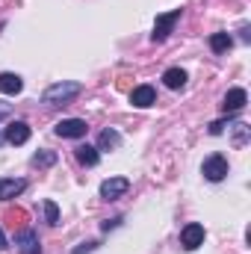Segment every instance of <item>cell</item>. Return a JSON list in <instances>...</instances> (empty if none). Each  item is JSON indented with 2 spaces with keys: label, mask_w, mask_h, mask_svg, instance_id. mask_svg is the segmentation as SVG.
<instances>
[{
  "label": "cell",
  "mask_w": 251,
  "mask_h": 254,
  "mask_svg": "<svg viewBox=\"0 0 251 254\" xmlns=\"http://www.w3.org/2000/svg\"><path fill=\"white\" fill-rule=\"evenodd\" d=\"M21 89H24V80L18 74H12V71L0 74V92L3 95H21Z\"/></svg>",
  "instance_id": "5bb4252c"
},
{
  "label": "cell",
  "mask_w": 251,
  "mask_h": 254,
  "mask_svg": "<svg viewBox=\"0 0 251 254\" xmlns=\"http://www.w3.org/2000/svg\"><path fill=\"white\" fill-rule=\"evenodd\" d=\"M127 190H130V181H127V178H107V181L101 184V198H104V201H116V198H122Z\"/></svg>",
  "instance_id": "8992f818"
},
{
  "label": "cell",
  "mask_w": 251,
  "mask_h": 254,
  "mask_svg": "<svg viewBox=\"0 0 251 254\" xmlns=\"http://www.w3.org/2000/svg\"><path fill=\"white\" fill-rule=\"evenodd\" d=\"M57 151H36L33 154V166L36 169H51V166H57Z\"/></svg>",
  "instance_id": "e0dca14e"
},
{
  "label": "cell",
  "mask_w": 251,
  "mask_h": 254,
  "mask_svg": "<svg viewBox=\"0 0 251 254\" xmlns=\"http://www.w3.org/2000/svg\"><path fill=\"white\" fill-rule=\"evenodd\" d=\"M246 104H249V92L237 86V89H231V92L225 95V101H222V110H225V113H240Z\"/></svg>",
  "instance_id": "30bf717a"
},
{
  "label": "cell",
  "mask_w": 251,
  "mask_h": 254,
  "mask_svg": "<svg viewBox=\"0 0 251 254\" xmlns=\"http://www.w3.org/2000/svg\"><path fill=\"white\" fill-rule=\"evenodd\" d=\"M240 33H243V42H251V27H249V24H243V30H240Z\"/></svg>",
  "instance_id": "cb8c5ba5"
},
{
  "label": "cell",
  "mask_w": 251,
  "mask_h": 254,
  "mask_svg": "<svg viewBox=\"0 0 251 254\" xmlns=\"http://www.w3.org/2000/svg\"><path fill=\"white\" fill-rule=\"evenodd\" d=\"M3 249H9V243H6V234H3V228H0V252Z\"/></svg>",
  "instance_id": "484cf974"
},
{
  "label": "cell",
  "mask_w": 251,
  "mask_h": 254,
  "mask_svg": "<svg viewBox=\"0 0 251 254\" xmlns=\"http://www.w3.org/2000/svg\"><path fill=\"white\" fill-rule=\"evenodd\" d=\"M74 157H77V163H80V166L92 169V166H98L101 151H98L95 145H77V148H74Z\"/></svg>",
  "instance_id": "7c38bea8"
},
{
  "label": "cell",
  "mask_w": 251,
  "mask_h": 254,
  "mask_svg": "<svg viewBox=\"0 0 251 254\" xmlns=\"http://www.w3.org/2000/svg\"><path fill=\"white\" fill-rule=\"evenodd\" d=\"M237 136H234V145H237V148H243V145H246V142H249V133H251V127L246 125V122H237Z\"/></svg>",
  "instance_id": "ac0fdd59"
},
{
  "label": "cell",
  "mask_w": 251,
  "mask_h": 254,
  "mask_svg": "<svg viewBox=\"0 0 251 254\" xmlns=\"http://www.w3.org/2000/svg\"><path fill=\"white\" fill-rule=\"evenodd\" d=\"M6 222H12V225H24V222H27V213H24V210H9V213H6Z\"/></svg>",
  "instance_id": "ffe728a7"
},
{
  "label": "cell",
  "mask_w": 251,
  "mask_h": 254,
  "mask_svg": "<svg viewBox=\"0 0 251 254\" xmlns=\"http://www.w3.org/2000/svg\"><path fill=\"white\" fill-rule=\"evenodd\" d=\"M181 15H184V9H172V12H163V15H157V21H154V33H151V39H154V42H166V39L172 36V30H175V24L181 21Z\"/></svg>",
  "instance_id": "7a4b0ae2"
},
{
  "label": "cell",
  "mask_w": 251,
  "mask_h": 254,
  "mask_svg": "<svg viewBox=\"0 0 251 254\" xmlns=\"http://www.w3.org/2000/svg\"><path fill=\"white\" fill-rule=\"evenodd\" d=\"M9 119V104H0V122Z\"/></svg>",
  "instance_id": "d4e9b609"
},
{
  "label": "cell",
  "mask_w": 251,
  "mask_h": 254,
  "mask_svg": "<svg viewBox=\"0 0 251 254\" xmlns=\"http://www.w3.org/2000/svg\"><path fill=\"white\" fill-rule=\"evenodd\" d=\"M234 48V36L231 33H213L210 36V51L213 54H228Z\"/></svg>",
  "instance_id": "9a60e30c"
},
{
  "label": "cell",
  "mask_w": 251,
  "mask_h": 254,
  "mask_svg": "<svg viewBox=\"0 0 251 254\" xmlns=\"http://www.w3.org/2000/svg\"><path fill=\"white\" fill-rule=\"evenodd\" d=\"M24 190H27V181H21V178H3L0 181V201H12Z\"/></svg>",
  "instance_id": "8fae6325"
},
{
  "label": "cell",
  "mask_w": 251,
  "mask_h": 254,
  "mask_svg": "<svg viewBox=\"0 0 251 254\" xmlns=\"http://www.w3.org/2000/svg\"><path fill=\"white\" fill-rule=\"evenodd\" d=\"M80 92H83V86H80V83H74V80H63V83L48 86V89H45V95H42V101H45L48 107H60V104L74 101Z\"/></svg>",
  "instance_id": "6da1fadb"
},
{
  "label": "cell",
  "mask_w": 251,
  "mask_h": 254,
  "mask_svg": "<svg viewBox=\"0 0 251 254\" xmlns=\"http://www.w3.org/2000/svg\"><path fill=\"white\" fill-rule=\"evenodd\" d=\"M231 122H234V119H219V122H213V125H210V133H213V136H219L225 127L231 125Z\"/></svg>",
  "instance_id": "7402d4cb"
},
{
  "label": "cell",
  "mask_w": 251,
  "mask_h": 254,
  "mask_svg": "<svg viewBox=\"0 0 251 254\" xmlns=\"http://www.w3.org/2000/svg\"><path fill=\"white\" fill-rule=\"evenodd\" d=\"M130 104L139 107V110L157 104V92H154V86H136V89H130Z\"/></svg>",
  "instance_id": "9c48e42d"
},
{
  "label": "cell",
  "mask_w": 251,
  "mask_h": 254,
  "mask_svg": "<svg viewBox=\"0 0 251 254\" xmlns=\"http://www.w3.org/2000/svg\"><path fill=\"white\" fill-rule=\"evenodd\" d=\"M181 246H184L187 252H195L198 246H204V225H198V222L187 225V228L181 231Z\"/></svg>",
  "instance_id": "52a82bcc"
},
{
  "label": "cell",
  "mask_w": 251,
  "mask_h": 254,
  "mask_svg": "<svg viewBox=\"0 0 251 254\" xmlns=\"http://www.w3.org/2000/svg\"><path fill=\"white\" fill-rule=\"evenodd\" d=\"M187 71H184V68H169V71H166V74H163V83H166V86H169V89H184V86H187Z\"/></svg>",
  "instance_id": "2e32d148"
},
{
  "label": "cell",
  "mask_w": 251,
  "mask_h": 254,
  "mask_svg": "<svg viewBox=\"0 0 251 254\" xmlns=\"http://www.w3.org/2000/svg\"><path fill=\"white\" fill-rule=\"evenodd\" d=\"M15 246H18V254H42L39 234H36V231H30V228H21V231H18Z\"/></svg>",
  "instance_id": "5b68a950"
},
{
  "label": "cell",
  "mask_w": 251,
  "mask_h": 254,
  "mask_svg": "<svg viewBox=\"0 0 251 254\" xmlns=\"http://www.w3.org/2000/svg\"><path fill=\"white\" fill-rule=\"evenodd\" d=\"M3 142H6V139H3V133H0V145H3Z\"/></svg>",
  "instance_id": "4316f807"
},
{
  "label": "cell",
  "mask_w": 251,
  "mask_h": 254,
  "mask_svg": "<svg viewBox=\"0 0 251 254\" xmlns=\"http://www.w3.org/2000/svg\"><path fill=\"white\" fill-rule=\"evenodd\" d=\"M119 225H122V216H116V219H107V222H101V231H104V234H110V231H113V228H119Z\"/></svg>",
  "instance_id": "603a6c76"
},
{
  "label": "cell",
  "mask_w": 251,
  "mask_h": 254,
  "mask_svg": "<svg viewBox=\"0 0 251 254\" xmlns=\"http://www.w3.org/2000/svg\"><path fill=\"white\" fill-rule=\"evenodd\" d=\"M201 175H204L210 184L225 181V178H228V160H225L222 154H210V157L204 160V166H201Z\"/></svg>",
  "instance_id": "3957f363"
},
{
  "label": "cell",
  "mask_w": 251,
  "mask_h": 254,
  "mask_svg": "<svg viewBox=\"0 0 251 254\" xmlns=\"http://www.w3.org/2000/svg\"><path fill=\"white\" fill-rule=\"evenodd\" d=\"M45 219H48V225H60V207L54 204V201H45Z\"/></svg>",
  "instance_id": "d6986e66"
},
{
  "label": "cell",
  "mask_w": 251,
  "mask_h": 254,
  "mask_svg": "<svg viewBox=\"0 0 251 254\" xmlns=\"http://www.w3.org/2000/svg\"><path fill=\"white\" fill-rule=\"evenodd\" d=\"M98 151H116V148H122V133L119 130H113V127H107L101 136H98V145H95Z\"/></svg>",
  "instance_id": "4fadbf2b"
},
{
  "label": "cell",
  "mask_w": 251,
  "mask_h": 254,
  "mask_svg": "<svg viewBox=\"0 0 251 254\" xmlns=\"http://www.w3.org/2000/svg\"><path fill=\"white\" fill-rule=\"evenodd\" d=\"M54 133H57L60 139H83V136L89 133V127H86L83 119H63V122H57Z\"/></svg>",
  "instance_id": "277c9868"
},
{
  "label": "cell",
  "mask_w": 251,
  "mask_h": 254,
  "mask_svg": "<svg viewBox=\"0 0 251 254\" xmlns=\"http://www.w3.org/2000/svg\"><path fill=\"white\" fill-rule=\"evenodd\" d=\"M3 139H6L9 145H27V142H30V125H27V122H12V125L6 127Z\"/></svg>",
  "instance_id": "ba28073f"
},
{
  "label": "cell",
  "mask_w": 251,
  "mask_h": 254,
  "mask_svg": "<svg viewBox=\"0 0 251 254\" xmlns=\"http://www.w3.org/2000/svg\"><path fill=\"white\" fill-rule=\"evenodd\" d=\"M95 249H98V243H95V240H89V243H80V246H77L71 254H92Z\"/></svg>",
  "instance_id": "44dd1931"
}]
</instances>
